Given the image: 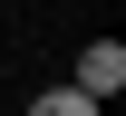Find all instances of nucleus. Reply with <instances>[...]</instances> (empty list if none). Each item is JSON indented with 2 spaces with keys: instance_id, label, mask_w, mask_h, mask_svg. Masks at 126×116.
I'll list each match as a JSON object with an SVG mask.
<instances>
[{
  "instance_id": "obj_1",
  "label": "nucleus",
  "mask_w": 126,
  "mask_h": 116,
  "mask_svg": "<svg viewBox=\"0 0 126 116\" xmlns=\"http://www.w3.org/2000/svg\"><path fill=\"white\" fill-rule=\"evenodd\" d=\"M68 87H78L87 106H107L116 87H126V49H116V39H97V49H78V77H68Z\"/></svg>"
},
{
  "instance_id": "obj_2",
  "label": "nucleus",
  "mask_w": 126,
  "mask_h": 116,
  "mask_svg": "<svg viewBox=\"0 0 126 116\" xmlns=\"http://www.w3.org/2000/svg\"><path fill=\"white\" fill-rule=\"evenodd\" d=\"M29 116H97V106L78 97V87H39V97H29Z\"/></svg>"
}]
</instances>
